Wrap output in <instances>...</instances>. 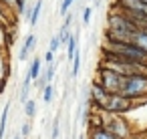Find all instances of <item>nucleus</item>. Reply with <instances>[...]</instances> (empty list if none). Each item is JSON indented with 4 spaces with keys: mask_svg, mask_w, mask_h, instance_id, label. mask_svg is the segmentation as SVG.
<instances>
[{
    "mask_svg": "<svg viewBox=\"0 0 147 139\" xmlns=\"http://www.w3.org/2000/svg\"><path fill=\"white\" fill-rule=\"evenodd\" d=\"M103 53H111V55H117L125 61H131V63H137V65H147V53L141 51L139 47L131 45V43H125V40H111L107 38L105 47H103Z\"/></svg>",
    "mask_w": 147,
    "mask_h": 139,
    "instance_id": "obj_1",
    "label": "nucleus"
},
{
    "mask_svg": "<svg viewBox=\"0 0 147 139\" xmlns=\"http://www.w3.org/2000/svg\"><path fill=\"white\" fill-rule=\"evenodd\" d=\"M121 95L127 97V99H139V97H145V95H147V75L135 73V75L125 77Z\"/></svg>",
    "mask_w": 147,
    "mask_h": 139,
    "instance_id": "obj_2",
    "label": "nucleus"
},
{
    "mask_svg": "<svg viewBox=\"0 0 147 139\" xmlns=\"http://www.w3.org/2000/svg\"><path fill=\"white\" fill-rule=\"evenodd\" d=\"M99 77H101V87L109 93V95H115V93H121L123 89V83H125V77L115 73V71H109V69H101L99 71Z\"/></svg>",
    "mask_w": 147,
    "mask_h": 139,
    "instance_id": "obj_3",
    "label": "nucleus"
},
{
    "mask_svg": "<svg viewBox=\"0 0 147 139\" xmlns=\"http://www.w3.org/2000/svg\"><path fill=\"white\" fill-rule=\"evenodd\" d=\"M105 109H107V111H111V113H119V111L123 113V111L131 109V99L123 97L121 93L109 95V99H107V103H105Z\"/></svg>",
    "mask_w": 147,
    "mask_h": 139,
    "instance_id": "obj_4",
    "label": "nucleus"
},
{
    "mask_svg": "<svg viewBox=\"0 0 147 139\" xmlns=\"http://www.w3.org/2000/svg\"><path fill=\"white\" fill-rule=\"evenodd\" d=\"M119 8L123 10H135L147 16V4L141 2V0H119Z\"/></svg>",
    "mask_w": 147,
    "mask_h": 139,
    "instance_id": "obj_5",
    "label": "nucleus"
},
{
    "mask_svg": "<svg viewBox=\"0 0 147 139\" xmlns=\"http://www.w3.org/2000/svg\"><path fill=\"white\" fill-rule=\"evenodd\" d=\"M91 99L97 103V105H101V107H105V103H107V99H109V93L99 85V83H95L93 87H91Z\"/></svg>",
    "mask_w": 147,
    "mask_h": 139,
    "instance_id": "obj_6",
    "label": "nucleus"
},
{
    "mask_svg": "<svg viewBox=\"0 0 147 139\" xmlns=\"http://www.w3.org/2000/svg\"><path fill=\"white\" fill-rule=\"evenodd\" d=\"M34 45H36V36H34V34H28V36L24 38V45H22L20 53H18V59H20V61H26V59H28V53L34 49Z\"/></svg>",
    "mask_w": 147,
    "mask_h": 139,
    "instance_id": "obj_7",
    "label": "nucleus"
},
{
    "mask_svg": "<svg viewBox=\"0 0 147 139\" xmlns=\"http://www.w3.org/2000/svg\"><path fill=\"white\" fill-rule=\"evenodd\" d=\"M42 73V59H32V63H30V69H28V77H30V81H34V79H38V75Z\"/></svg>",
    "mask_w": 147,
    "mask_h": 139,
    "instance_id": "obj_8",
    "label": "nucleus"
},
{
    "mask_svg": "<svg viewBox=\"0 0 147 139\" xmlns=\"http://www.w3.org/2000/svg\"><path fill=\"white\" fill-rule=\"evenodd\" d=\"M40 12H42V0H36V4L32 6L30 16H28V24H30V26H36V22H38V18H40Z\"/></svg>",
    "mask_w": 147,
    "mask_h": 139,
    "instance_id": "obj_9",
    "label": "nucleus"
},
{
    "mask_svg": "<svg viewBox=\"0 0 147 139\" xmlns=\"http://www.w3.org/2000/svg\"><path fill=\"white\" fill-rule=\"evenodd\" d=\"M75 51H77V36L71 32L69 40H67V59H69V61H73V57H75Z\"/></svg>",
    "mask_w": 147,
    "mask_h": 139,
    "instance_id": "obj_10",
    "label": "nucleus"
},
{
    "mask_svg": "<svg viewBox=\"0 0 147 139\" xmlns=\"http://www.w3.org/2000/svg\"><path fill=\"white\" fill-rule=\"evenodd\" d=\"M6 77H8V61H6V57L2 53H0V83H4Z\"/></svg>",
    "mask_w": 147,
    "mask_h": 139,
    "instance_id": "obj_11",
    "label": "nucleus"
},
{
    "mask_svg": "<svg viewBox=\"0 0 147 139\" xmlns=\"http://www.w3.org/2000/svg\"><path fill=\"white\" fill-rule=\"evenodd\" d=\"M79 69H81V51H79V47H77L75 57H73V71H71V75L77 77V75H79Z\"/></svg>",
    "mask_w": 147,
    "mask_h": 139,
    "instance_id": "obj_12",
    "label": "nucleus"
},
{
    "mask_svg": "<svg viewBox=\"0 0 147 139\" xmlns=\"http://www.w3.org/2000/svg\"><path fill=\"white\" fill-rule=\"evenodd\" d=\"M8 111H10V103H6L4 111H2V119H0V139L4 137V129H6V119H8Z\"/></svg>",
    "mask_w": 147,
    "mask_h": 139,
    "instance_id": "obj_13",
    "label": "nucleus"
},
{
    "mask_svg": "<svg viewBox=\"0 0 147 139\" xmlns=\"http://www.w3.org/2000/svg\"><path fill=\"white\" fill-rule=\"evenodd\" d=\"M53 91H55V85H53V83H47L45 89H42V101H45V103H51V99H53Z\"/></svg>",
    "mask_w": 147,
    "mask_h": 139,
    "instance_id": "obj_14",
    "label": "nucleus"
},
{
    "mask_svg": "<svg viewBox=\"0 0 147 139\" xmlns=\"http://www.w3.org/2000/svg\"><path fill=\"white\" fill-rule=\"evenodd\" d=\"M93 139H115V135H113V133H109V131L97 129V131L93 133Z\"/></svg>",
    "mask_w": 147,
    "mask_h": 139,
    "instance_id": "obj_15",
    "label": "nucleus"
},
{
    "mask_svg": "<svg viewBox=\"0 0 147 139\" xmlns=\"http://www.w3.org/2000/svg\"><path fill=\"white\" fill-rule=\"evenodd\" d=\"M59 49H61V38H59V34H55V36L51 38V45H49V51L57 55V51H59Z\"/></svg>",
    "mask_w": 147,
    "mask_h": 139,
    "instance_id": "obj_16",
    "label": "nucleus"
},
{
    "mask_svg": "<svg viewBox=\"0 0 147 139\" xmlns=\"http://www.w3.org/2000/svg\"><path fill=\"white\" fill-rule=\"evenodd\" d=\"M34 111H36V103L34 101H24V113L28 117H34Z\"/></svg>",
    "mask_w": 147,
    "mask_h": 139,
    "instance_id": "obj_17",
    "label": "nucleus"
},
{
    "mask_svg": "<svg viewBox=\"0 0 147 139\" xmlns=\"http://www.w3.org/2000/svg\"><path fill=\"white\" fill-rule=\"evenodd\" d=\"M91 16H93V6H87V8L83 10V24H85V26L91 24Z\"/></svg>",
    "mask_w": 147,
    "mask_h": 139,
    "instance_id": "obj_18",
    "label": "nucleus"
},
{
    "mask_svg": "<svg viewBox=\"0 0 147 139\" xmlns=\"http://www.w3.org/2000/svg\"><path fill=\"white\" fill-rule=\"evenodd\" d=\"M73 2L75 0H63V4H61V8H59V12L65 16V14H69V8L73 6Z\"/></svg>",
    "mask_w": 147,
    "mask_h": 139,
    "instance_id": "obj_19",
    "label": "nucleus"
},
{
    "mask_svg": "<svg viewBox=\"0 0 147 139\" xmlns=\"http://www.w3.org/2000/svg\"><path fill=\"white\" fill-rule=\"evenodd\" d=\"M53 139H59V119H55V125H53Z\"/></svg>",
    "mask_w": 147,
    "mask_h": 139,
    "instance_id": "obj_20",
    "label": "nucleus"
},
{
    "mask_svg": "<svg viewBox=\"0 0 147 139\" xmlns=\"http://www.w3.org/2000/svg\"><path fill=\"white\" fill-rule=\"evenodd\" d=\"M45 61H47V63H53V61H55V53H51V51H49V53L45 55Z\"/></svg>",
    "mask_w": 147,
    "mask_h": 139,
    "instance_id": "obj_21",
    "label": "nucleus"
},
{
    "mask_svg": "<svg viewBox=\"0 0 147 139\" xmlns=\"http://www.w3.org/2000/svg\"><path fill=\"white\" fill-rule=\"evenodd\" d=\"M0 2H2V4H6V6H14V2H16V0H0Z\"/></svg>",
    "mask_w": 147,
    "mask_h": 139,
    "instance_id": "obj_22",
    "label": "nucleus"
},
{
    "mask_svg": "<svg viewBox=\"0 0 147 139\" xmlns=\"http://www.w3.org/2000/svg\"><path fill=\"white\" fill-rule=\"evenodd\" d=\"M28 131H30V125H28V123L22 125V135H28Z\"/></svg>",
    "mask_w": 147,
    "mask_h": 139,
    "instance_id": "obj_23",
    "label": "nucleus"
},
{
    "mask_svg": "<svg viewBox=\"0 0 147 139\" xmlns=\"http://www.w3.org/2000/svg\"><path fill=\"white\" fill-rule=\"evenodd\" d=\"M0 20H4V14H2V10H0Z\"/></svg>",
    "mask_w": 147,
    "mask_h": 139,
    "instance_id": "obj_24",
    "label": "nucleus"
},
{
    "mask_svg": "<svg viewBox=\"0 0 147 139\" xmlns=\"http://www.w3.org/2000/svg\"><path fill=\"white\" fill-rule=\"evenodd\" d=\"M2 85H4V83H0V93H2Z\"/></svg>",
    "mask_w": 147,
    "mask_h": 139,
    "instance_id": "obj_25",
    "label": "nucleus"
},
{
    "mask_svg": "<svg viewBox=\"0 0 147 139\" xmlns=\"http://www.w3.org/2000/svg\"><path fill=\"white\" fill-rule=\"evenodd\" d=\"M141 2H145V4H147V0H141Z\"/></svg>",
    "mask_w": 147,
    "mask_h": 139,
    "instance_id": "obj_26",
    "label": "nucleus"
},
{
    "mask_svg": "<svg viewBox=\"0 0 147 139\" xmlns=\"http://www.w3.org/2000/svg\"><path fill=\"white\" fill-rule=\"evenodd\" d=\"M14 139H22V137H14Z\"/></svg>",
    "mask_w": 147,
    "mask_h": 139,
    "instance_id": "obj_27",
    "label": "nucleus"
}]
</instances>
